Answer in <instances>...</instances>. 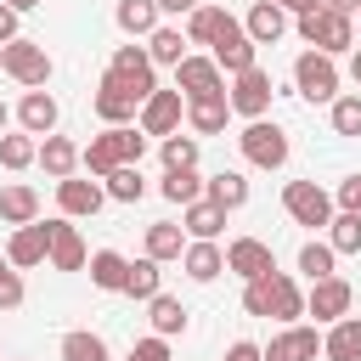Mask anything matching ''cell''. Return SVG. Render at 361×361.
Returning <instances> with one entry per match:
<instances>
[{"instance_id": "obj_32", "label": "cell", "mask_w": 361, "mask_h": 361, "mask_svg": "<svg viewBox=\"0 0 361 361\" xmlns=\"http://www.w3.org/2000/svg\"><path fill=\"white\" fill-rule=\"evenodd\" d=\"M124 276H130V259L118 248H96L90 254V282L107 288V293H124Z\"/></svg>"}, {"instance_id": "obj_35", "label": "cell", "mask_w": 361, "mask_h": 361, "mask_svg": "<svg viewBox=\"0 0 361 361\" xmlns=\"http://www.w3.org/2000/svg\"><path fill=\"white\" fill-rule=\"evenodd\" d=\"M226 118H231V102H226V96H214V102H186V124H192L197 135H220Z\"/></svg>"}, {"instance_id": "obj_13", "label": "cell", "mask_w": 361, "mask_h": 361, "mask_svg": "<svg viewBox=\"0 0 361 361\" xmlns=\"http://www.w3.org/2000/svg\"><path fill=\"white\" fill-rule=\"evenodd\" d=\"M6 259H11L17 271H34V265H45V259H51V220L17 226V231H11V243H6Z\"/></svg>"}, {"instance_id": "obj_52", "label": "cell", "mask_w": 361, "mask_h": 361, "mask_svg": "<svg viewBox=\"0 0 361 361\" xmlns=\"http://www.w3.org/2000/svg\"><path fill=\"white\" fill-rule=\"evenodd\" d=\"M350 79H355V85H361V45H355V51H350Z\"/></svg>"}, {"instance_id": "obj_29", "label": "cell", "mask_w": 361, "mask_h": 361, "mask_svg": "<svg viewBox=\"0 0 361 361\" xmlns=\"http://www.w3.org/2000/svg\"><path fill=\"white\" fill-rule=\"evenodd\" d=\"M203 197L220 203L226 214L243 209V203H248V180H243V169H220V175H209V180H203Z\"/></svg>"}, {"instance_id": "obj_53", "label": "cell", "mask_w": 361, "mask_h": 361, "mask_svg": "<svg viewBox=\"0 0 361 361\" xmlns=\"http://www.w3.org/2000/svg\"><path fill=\"white\" fill-rule=\"evenodd\" d=\"M6 6H11V11H34L39 0H6Z\"/></svg>"}, {"instance_id": "obj_17", "label": "cell", "mask_w": 361, "mask_h": 361, "mask_svg": "<svg viewBox=\"0 0 361 361\" xmlns=\"http://www.w3.org/2000/svg\"><path fill=\"white\" fill-rule=\"evenodd\" d=\"M265 350V361H316L322 355V333L316 327H305V322H293V327H282L271 344H259Z\"/></svg>"}, {"instance_id": "obj_22", "label": "cell", "mask_w": 361, "mask_h": 361, "mask_svg": "<svg viewBox=\"0 0 361 361\" xmlns=\"http://www.w3.org/2000/svg\"><path fill=\"white\" fill-rule=\"evenodd\" d=\"M0 220L17 231V226H34L39 220V192L28 186V180H11V186H0Z\"/></svg>"}, {"instance_id": "obj_16", "label": "cell", "mask_w": 361, "mask_h": 361, "mask_svg": "<svg viewBox=\"0 0 361 361\" xmlns=\"http://www.w3.org/2000/svg\"><path fill=\"white\" fill-rule=\"evenodd\" d=\"M226 271L243 276V282H254V276L276 271V254H271V243H259V237H237V243H226Z\"/></svg>"}, {"instance_id": "obj_51", "label": "cell", "mask_w": 361, "mask_h": 361, "mask_svg": "<svg viewBox=\"0 0 361 361\" xmlns=\"http://www.w3.org/2000/svg\"><path fill=\"white\" fill-rule=\"evenodd\" d=\"M322 6H327V11H338V17H355V11H361V0H322Z\"/></svg>"}, {"instance_id": "obj_5", "label": "cell", "mask_w": 361, "mask_h": 361, "mask_svg": "<svg viewBox=\"0 0 361 361\" xmlns=\"http://www.w3.org/2000/svg\"><path fill=\"white\" fill-rule=\"evenodd\" d=\"M293 85H299V96L310 102V107H333L338 102V62L333 56H322V51H299L293 56Z\"/></svg>"}, {"instance_id": "obj_11", "label": "cell", "mask_w": 361, "mask_h": 361, "mask_svg": "<svg viewBox=\"0 0 361 361\" xmlns=\"http://www.w3.org/2000/svg\"><path fill=\"white\" fill-rule=\"evenodd\" d=\"M350 305H355V288L344 282V276H322V282H310V293H305V316H316V322H344L350 316Z\"/></svg>"}, {"instance_id": "obj_25", "label": "cell", "mask_w": 361, "mask_h": 361, "mask_svg": "<svg viewBox=\"0 0 361 361\" xmlns=\"http://www.w3.org/2000/svg\"><path fill=\"white\" fill-rule=\"evenodd\" d=\"M322 355L327 361H361V316H344L322 333Z\"/></svg>"}, {"instance_id": "obj_41", "label": "cell", "mask_w": 361, "mask_h": 361, "mask_svg": "<svg viewBox=\"0 0 361 361\" xmlns=\"http://www.w3.org/2000/svg\"><path fill=\"white\" fill-rule=\"evenodd\" d=\"M158 152H164V169H197V135H164L158 141Z\"/></svg>"}, {"instance_id": "obj_10", "label": "cell", "mask_w": 361, "mask_h": 361, "mask_svg": "<svg viewBox=\"0 0 361 361\" xmlns=\"http://www.w3.org/2000/svg\"><path fill=\"white\" fill-rule=\"evenodd\" d=\"M175 90L186 102H214V96H226V73H220L214 56H186L175 68Z\"/></svg>"}, {"instance_id": "obj_28", "label": "cell", "mask_w": 361, "mask_h": 361, "mask_svg": "<svg viewBox=\"0 0 361 361\" xmlns=\"http://www.w3.org/2000/svg\"><path fill=\"white\" fill-rule=\"evenodd\" d=\"M39 169H45L51 180H68V175L79 169V147H73L68 135H45V141H39Z\"/></svg>"}, {"instance_id": "obj_2", "label": "cell", "mask_w": 361, "mask_h": 361, "mask_svg": "<svg viewBox=\"0 0 361 361\" xmlns=\"http://www.w3.org/2000/svg\"><path fill=\"white\" fill-rule=\"evenodd\" d=\"M141 152H147V135H141V124L130 130V124H118V130H102V135H90V147H79V164L90 169V180H107L113 169H124V164H141Z\"/></svg>"}, {"instance_id": "obj_38", "label": "cell", "mask_w": 361, "mask_h": 361, "mask_svg": "<svg viewBox=\"0 0 361 361\" xmlns=\"http://www.w3.org/2000/svg\"><path fill=\"white\" fill-rule=\"evenodd\" d=\"M0 164L17 175V169H28V164H39V141L28 135V130H17V135H0Z\"/></svg>"}, {"instance_id": "obj_31", "label": "cell", "mask_w": 361, "mask_h": 361, "mask_svg": "<svg viewBox=\"0 0 361 361\" xmlns=\"http://www.w3.org/2000/svg\"><path fill=\"white\" fill-rule=\"evenodd\" d=\"M180 265H186L192 282H214V276L226 271V248H220V243H186Z\"/></svg>"}, {"instance_id": "obj_15", "label": "cell", "mask_w": 361, "mask_h": 361, "mask_svg": "<svg viewBox=\"0 0 361 361\" xmlns=\"http://www.w3.org/2000/svg\"><path fill=\"white\" fill-rule=\"evenodd\" d=\"M90 107H96V118L107 124V130H118V124H130L135 113H141V102L113 79V73H102V85H96V96H90Z\"/></svg>"}, {"instance_id": "obj_33", "label": "cell", "mask_w": 361, "mask_h": 361, "mask_svg": "<svg viewBox=\"0 0 361 361\" xmlns=\"http://www.w3.org/2000/svg\"><path fill=\"white\" fill-rule=\"evenodd\" d=\"M158 276H164V271H158V259H147V254H141V259H130L124 293H130V299H141V305H152V299L164 293V282H158Z\"/></svg>"}, {"instance_id": "obj_39", "label": "cell", "mask_w": 361, "mask_h": 361, "mask_svg": "<svg viewBox=\"0 0 361 361\" xmlns=\"http://www.w3.org/2000/svg\"><path fill=\"white\" fill-rule=\"evenodd\" d=\"M102 186H107V197H113V203H141V197H147L141 164H124V169H113V175H107Z\"/></svg>"}, {"instance_id": "obj_49", "label": "cell", "mask_w": 361, "mask_h": 361, "mask_svg": "<svg viewBox=\"0 0 361 361\" xmlns=\"http://www.w3.org/2000/svg\"><path fill=\"white\" fill-rule=\"evenodd\" d=\"M197 6H203V0H158V11H164V17H192Z\"/></svg>"}, {"instance_id": "obj_7", "label": "cell", "mask_w": 361, "mask_h": 361, "mask_svg": "<svg viewBox=\"0 0 361 361\" xmlns=\"http://www.w3.org/2000/svg\"><path fill=\"white\" fill-rule=\"evenodd\" d=\"M237 147H243V158H248L254 169H282V164H288V130H282V124H271V118L243 124Z\"/></svg>"}, {"instance_id": "obj_46", "label": "cell", "mask_w": 361, "mask_h": 361, "mask_svg": "<svg viewBox=\"0 0 361 361\" xmlns=\"http://www.w3.org/2000/svg\"><path fill=\"white\" fill-rule=\"evenodd\" d=\"M124 361H169V338H158V333L152 338H135Z\"/></svg>"}, {"instance_id": "obj_1", "label": "cell", "mask_w": 361, "mask_h": 361, "mask_svg": "<svg viewBox=\"0 0 361 361\" xmlns=\"http://www.w3.org/2000/svg\"><path fill=\"white\" fill-rule=\"evenodd\" d=\"M243 310L248 316H276L282 327H293L299 316H305V293H299V282L288 276V271H265V276H254V282H243Z\"/></svg>"}, {"instance_id": "obj_19", "label": "cell", "mask_w": 361, "mask_h": 361, "mask_svg": "<svg viewBox=\"0 0 361 361\" xmlns=\"http://www.w3.org/2000/svg\"><path fill=\"white\" fill-rule=\"evenodd\" d=\"M56 118H62V107H56V96H51V90H28V96L17 102V124H23L34 141L56 135Z\"/></svg>"}, {"instance_id": "obj_36", "label": "cell", "mask_w": 361, "mask_h": 361, "mask_svg": "<svg viewBox=\"0 0 361 361\" xmlns=\"http://www.w3.org/2000/svg\"><path fill=\"white\" fill-rule=\"evenodd\" d=\"M158 192H164L169 203H180V209H186V203H197V197H203V175H197V169H164Z\"/></svg>"}, {"instance_id": "obj_34", "label": "cell", "mask_w": 361, "mask_h": 361, "mask_svg": "<svg viewBox=\"0 0 361 361\" xmlns=\"http://www.w3.org/2000/svg\"><path fill=\"white\" fill-rule=\"evenodd\" d=\"M147 316H152V333H158V338H175V333H186V322H192L175 293H158V299L147 305Z\"/></svg>"}, {"instance_id": "obj_18", "label": "cell", "mask_w": 361, "mask_h": 361, "mask_svg": "<svg viewBox=\"0 0 361 361\" xmlns=\"http://www.w3.org/2000/svg\"><path fill=\"white\" fill-rule=\"evenodd\" d=\"M56 203H62L68 220H90V214L107 203V186H102V180H79V175H68V180H56Z\"/></svg>"}, {"instance_id": "obj_50", "label": "cell", "mask_w": 361, "mask_h": 361, "mask_svg": "<svg viewBox=\"0 0 361 361\" xmlns=\"http://www.w3.org/2000/svg\"><path fill=\"white\" fill-rule=\"evenodd\" d=\"M271 6H282V11H293V17H305V11H316L322 0H271Z\"/></svg>"}, {"instance_id": "obj_4", "label": "cell", "mask_w": 361, "mask_h": 361, "mask_svg": "<svg viewBox=\"0 0 361 361\" xmlns=\"http://www.w3.org/2000/svg\"><path fill=\"white\" fill-rule=\"evenodd\" d=\"M282 209H288L293 226H310V231H327L333 214H338L333 192H322L316 180H288V186H282Z\"/></svg>"}, {"instance_id": "obj_12", "label": "cell", "mask_w": 361, "mask_h": 361, "mask_svg": "<svg viewBox=\"0 0 361 361\" xmlns=\"http://www.w3.org/2000/svg\"><path fill=\"white\" fill-rule=\"evenodd\" d=\"M180 113H186V96H180V90H152L135 118H141V135H158V141H164V135L180 130Z\"/></svg>"}, {"instance_id": "obj_54", "label": "cell", "mask_w": 361, "mask_h": 361, "mask_svg": "<svg viewBox=\"0 0 361 361\" xmlns=\"http://www.w3.org/2000/svg\"><path fill=\"white\" fill-rule=\"evenodd\" d=\"M6 124H11V107H6V102H0V135H6Z\"/></svg>"}, {"instance_id": "obj_14", "label": "cell", "mask_w": 361, "mask_h": 361, "mask_svg": "<svg viewBox=\"0 0 361 361\" xmlns=\"http://www.w3.org/2000/svg\"><path fill=\"white\" fill-rule=\"evenodd\" d=\"M254 56H259V45H254V39L243 34V23L231 17V23H226V34L214 39V62H220V73H231V79H237V73H248V68H259Z\"/></svg>"}, {"instance_id": "obj_6", "label": "cell", "mask_w": 361, "mask_h": 361, "mask_svg": "<svg viewBox=\"0 0 361 361\" xmlns=\"http://www.w3.org/2000/svg\"><path fill=\"white\" fill-rule=\"evenodd\" d=\"M0 68H6L23 90H45V85H51V51H45L39 39H11V45H0Z\"/></svg>"}, {"instance_id": "obj_26", "label": "cell", "mask_w": 361, "mask_h": 361, "mask_svg": "<svg viewBox=\"0 0 361 361\" xmlns=\"http://www.w3.org/2000/svg\"><path fill=\"white\" fill-rule=\"evenodd\" d=\"M158 17H164L158 0H118V6H113V23H118L130 39H147V34L158 28Z\"/></svg>"}, {"instance_id": "obj_3", "label": "cell", "mask_w": 361, "mask_h": 361, "mask_svg": "<svg viewBox=\"0 0 361 361\" xmlns=\"http://www.w3.org/2000/svg\"><path fill=\"white\" fill-rule=\"evenodd\" d=\"M293 28H299V39H305L310 51H322V56H344V51H355V17H338V11H327V6L305 11Z\"/></svg>"}, {"instance_id": "obj_47", "label": "cell", "mask_w": 361, "mask_h": 361, "mask_svg": "<svg viewBox=\"0 0 361 361\" xmlns=\"http://www.w3.org/2000/svg\"><path fill=\"white\" fill-rule=\"evenodd\" d=\"M220 361H265V350L259 344H248V338H237V344H226V355Z\"/></svg>"}, {"instance_id": "obj_45", "label": "cell", "mask_w": 361, "mask_h": 361, "mask_svg": "<svg viewBox=\"0 0 361 361\" xmlns=\"http://www.w3.org/2000/svg\"><path fill=\"white\" fill-rule=\"evenodd\" d=\"M333 203H338V214H361V175H344L338 192H333Z\"/></svg>"}, {"instance_id": "obj_21", "label": "cell", "mask_w": 361, "mask_h": 361, "mask_svg": "<svg viewBox=\"0 0 361 361\" xmlns=\"http://www.w3.org/2000/svg\"><path fill=\"white\" fill-rule=\"evenodd\" d=\"M243 34H248L254 45H276V39L288 34V11H282V6H271V0H254V6H248V17H243Z\"/></svg>"}, {"instance_id": "obj_30", "label": "cell", "mask_w": 361, "mask_h": 361, "mask_svg": "<svg viewBox=\"0 0 361 361\" xmlns=\"http://www.w3.org/2000/svg\"><path fill=\"white\" fill-rule=\"evenodd\" d=\"M186 254V226H175V220H152L147 226V259H180Z\"/></svg>"}, {"instance_id": "obj_37", "label": "cell", "mask_w": 361, "mask_h": 361, "mask_svg": "<svg viewBox=\"0 0 361 361\" xmlns=\"http://www.w3.org/2000/svg\"><path fill=\"white\" fill-rule=\"evenodd\" d=\"M62 361H107V338L90 327H73L62 333Z\"/></svg>"}, {"instance_id": "obj_9", "label": "cell", "mask_w": 361, "mask_h": 361, "mask_svg": "<svg viewBox=\"0 0 361 361\" xmlns=\"http://www.w3.org/2000/svg\"><path fill=\"white\" fill-rule=\"evenodd\" d=\"M107 73L135 96V102H147L152 90H158V79H152V56H147V45H118L113 51V62H107Z\"/></svg>"}, {"instance_id": "obj_42", "label": "cell", "mask_w": 361, "mask_h": 361, "mask_svg": "<svg viewBox=\"0 0 361 361\" xmlns=\"http://www.w3.org/2000/svg\"><path fill=\"white\" fill-rule=\"evenodd\" d=\"M327 243H333V254H361V214H333Z\"/></svg>"}, {"instance_id": "obj_8", "label": "cell", "mask_w": 361, "mask_h": 361, "mask_svg": "<svg viewBox=\"0 0 361 361\" xmlns=\"http://www.w3.org/2000/svg\"><path fill=\"white\" fill-rule=\"evenodd\" d=\"M226 102H231V113H237L243 124L265 118V113H271V73H265V68H248V73H237V79L226 85Z\"/></svg>"}, {"instance_id": "obj_48", "label": "cell", "mask_w": 361, "mask_h": 361, "mask_svg": "<svg viewBox=\"0 0 361 361\" xmlns=\"http://www.w3.org/2000/svg\"><path fill=\"white\" fill-rule=\"evenodd\" d=\"M17 17H23V11H11V6L0 0V45H11V39H23V34H17Z\"/></svg>"}, {"instance_id": "obj_23", "label": "cell", "mask_w": 361, "mask_h": 361, "mask_svg": "<svg viewBox=\"0 0 361 361\" xmlns=\"http://www.w3.org/2000/svg\"><path fill=\"white\" fill-rule=\"evenodd\" d=\"M147 56H152V68H180L192 51H186V34H180L175 23H158V28L147 34Z\"/></svg>"}, {"instance_id": "obj_44", "label": "cell", "mask_w": 361, "mask_h": 361, "mask_svg": "<svg viewBox=\"0 0 361 361\" xmlns=\"http://www.w3.org/2000/svg\"><path fill=\"white\" fill-rule=\"evenodd\" d=\"M23 305V276H17V265L0 254V310H17Z\"/></svg>"}, {"instance_id": "obj_24", "label": "cell", "mask_w": 361, "mask_h": 361, "mask_svg": "<svg viewBox=\"0 0 361 361\" xmlns=\"http://www.w3.org/2000/svg\"><path fill=\"white\" fill-rule=\"evenodd\" d=\"M180 226H186V237H192V243H214V237H220V226H226V209H220V203H209V197H197V203H186V209H180Z\"/></svg>"}, {"instance_id": "obj_40", "label": "cell", "mask_w": 361, "mask_h": 361, "mask_svg": "<svg viewBox=\"0 0 361 361\" xmlns=\"http://www.w3.org/2000/svg\"><path fill=\"white\" fill-rule=\"evenodd\" d=\"M333 265H338V254H333V243H316V237H310V243L299 248V271H305L310 282H322V276H338Z\"/></svg>"}, {"instance_id": "obj_20", "label": "cell", "mask_w": 361, "mask_h": 361, "mask_svg": "<svg viewBox=\"0 0 361 361\" xmlns=\"http://www.w3.org/2000/svg\"><path fill=\"white\" fill-rule=\"evenodd\" d=\"M51 265H56V271H85V265H90V248H85L79 226H68V214L51 220Z\"/></svg>"}, {"instance_id": "obj_43", "label": "cell", "mask_w": 361, "mask_h": 361, "mask_svg": "<svg viewBox=\"0 0 361 361\" xmlns=\"http://www.w3.org/2000/svg\"><path fill=\"white\" fill-rule=\"evenodd\" d=\"M333 135H361V96H338L333 102Z\"/></svg>"}, {"instance_id": "obj_27", "label": "cell", "mask_w": 361, "mask_h": 361, "mask_svg": "<svg viewBox=\"0 0 361 361\" xmlns=\"http://www.w3.org/2000/svg\"><path fill=\"white\" fill-rule=\"evenodd\" d=\"M226 23H231L226 6H197V11L186 17V45H209V51H214V39L226 34Z\"/></svg>"}]
</instances>
